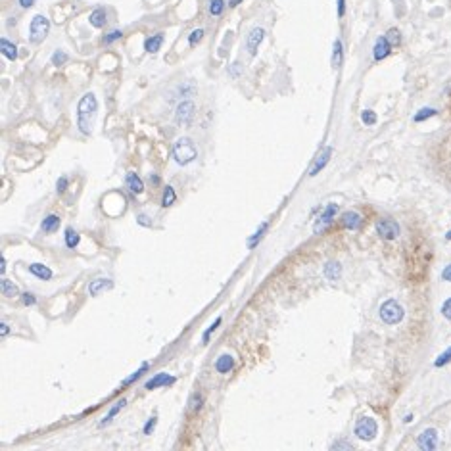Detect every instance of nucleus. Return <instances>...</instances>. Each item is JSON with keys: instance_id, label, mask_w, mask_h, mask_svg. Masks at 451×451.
I'll return each mask as SVG.
<instances>
[{"instance_id": "nucleus-1", "label": "nucleus", "mask_w": 451, "mask_h": 451, "mask_svg": "<svg viewBox=\"0 0 451 451\" xmlns=\"http://www.w3.org/2000/svg\"><path fill=\"white\" fill-rule=\"evenodd\" d=\"M96 109L98 102L92 92H86L85 96L79 100V106H77V127H79V131L83 135H90L92 133V123H94Z\"/></svg>"}, {"instance_id": "nucleus-2", "label": "nucleus", "mask_w": 451, "mask_h": 451, "mask_svg": "<svg viewBox=\"0 0 451 451\" xmlns=\"http://www.w3.org/2000/svg\"><path fill=\"white\" fill-rule=\"evenodd\" d=\"M173 158L179 165H188L198 158V150L194 146V142L188 137H183L175 142L173 146Z\"/></svg>"}, {"instance_id": "nucleus-3", "label": "nucleus", "mask_w": 451, "mask_h": 451, "mask_svg": "<svg viewBox=\"0 0 451 451\" xmlns=\"http://www.w3.org/2000/svg\"><path fill=\"white\" fill-rule=\"evenodd\" d=\"M378 315H380L382 322H386V324H399V322L403 321V317H405V311L399 305L398 300H386L380 305Z\"/></svg>"}, {"instance_id": "nucleus-4", "label": "nucleus", "mask_w": 451, "mask_h": 451, "mask_svg": "<svg viewBox=\"0 0 451 451\" xmlns=\"http://www.w3.org/2000/svg\"><path fill=\"white\" fill-rule=\"evenodd\" d=\"M375 229H376V235L382 238V240H388V242L396 240L401 235L399 223L396 219H392V217H380V219H376Z\"/></svg>"}, {"instance_id": "nucleus-5", "label": "nucleus", "mask_w": 451, "mask_h": 451, "mask_svg": "<svg viewBox=\"0 0 451 451\" xmlns=\"http://www.w3.org/2000/svg\"><path fill=\"white\" fill-rule=\"evenodd\" d=\"M50 31V22L44 16H35L31 25H29V41L31 44H41L46 39V35Z\"/></svg>"}, {"instance_id": "nucleus-6", "label": "nucleus", "mask_w": 451, "mask_h": 451, "mask_svg": "<svg viewBox=\"0 0 451 451\" xmlns=\"http://www.w3.org/2000/svg\"><path fill=\"white\" fill-rule=\"evenodd\" d=\"M354 432L359 440L371 441V440H375L376 434H378V424H376V420L371 419V417H361V419L355 422Z\"/></svg>"}, {"instance_id": "nucleus-7", "label": "nucleus", "mask_w": 451, "mask_h": 451, "mask_svg": "<svg viewBox=\"0 0 451 451\" xmlns=\"http://www.w3.org/2000/svg\"><path fill=\"white\" fill-rule=\"evenodd\" d=\"M336 215H338V204H326L322 207L321 215L317 217V221H315V225H313V233L315 235H321L324 233L328 227L334 223V219H336Z\"/></svg>"}, {"instance_id": "nucleus-8", "label": "nucleus", "mask_w": 451, "mask_h": 451, "mask_svg": "<svg viewBox=\"0 0 451 451\" xmlns=\"http://www.w3.org/2000/svg\"><path fill=\"white\" fill-rule=\"evenodd\" d=\"M440 445V436L436 428H424L417 438V447L424 451H434Z\"/></svg>"}, {"instance_id": "nucleus-9", "label": "nucleus", "mask_w": 451, "mask_h": 451, "mask_svg": "<svg viewBox=\"0 0 451 451\" xmlns=\"http://www.w3.org/2000/svg\"><path fill=\"white\" fill-rule=\"evenodd\" d=\"M194 111L196 107L190 100H183L179 106H177V111H175V121L179 125H190L194 119Z\"/></svg>"}, {"instance_id": "nucleus-10", "label": "nucleus", "mask_w": 451, "mask_h": 451, "mask_svg": "<svg viewBox=\"0 0 451 451\" xmlns=\"http://www.w3.org/2000/svg\"><path fill=\"white\" fill-rule=\"evenodd\" d=\"M263 39H265V29H263V27H254L252 31L248 33L246 50L250 56H256V54H258V48H259V44L263 43Z\"/></svg>"}, {"instance_id": "nucleus-11", "label": "nucleus", "mask_w": 451, "mask_h": 451, "mask_svg": "<svg viewBox=\"0 0 451 451\" xmlns=\"http://www.w3.org/2000/svg\"><path fill=\"white\" fill-rule=\"evenodd\" d=\"M330 156H332V148L330 146H326V148H322L319 154H317V158L313 160L311 163V167H309V171H307V175L309 177H317L319 173L326 167V163H328V160H330Z\"/></svg>"}, {"instance_id": "nucleus-12", "label": "nucleus", "mask_w": 451, "mask_h": 451, "mask_svg": "<svg viewBox=\"0 0 451 451\" xmlns=\"http://www.w3.org/2000/svg\"><path fill=\"white\" fill-rule=\"evenodd\" d=\"M340 225L348 229V231H359L363 225V217L357 211H344L340 215Z\"/></svg>"}, {"instance_id": "nucleus-13", "label": "nucleus", "mask_w": 451, "mask_h": 451, "mask_svg": "<svg viewBox=\"0 0 451 451\" xmlns=\"http://www.w3.org/2000/svg\"><path fill=\"white\" fill-rule=\"evenodd\" d=\"M111 288H114V280L111 279H94L88 284V294L92 298H96V296H102L104 292L111 290Z\"/></svg>"}, {"instance_id": "nucleus-14", "label": "nucleus", "mask_w": 451, "mask_h": 451, "mask_svg": "<svg viewBox=\"0 0 451 451\" xmlns=\"http://www.w3.org/2000/svg\"><path fill=\"white\" fill-rule=\"evenodd\" d=\"M175 376H169L167 373H158L156 376H152L150 380L144 384V388L146 390H156V388H161V386H171V384H175Z\"/></svg>"}, {"instance_id": "nucleus-15", "label": "nucleus", "mask_w": 451, "mask_h": 451, "mask_svg": "<svg viewBox=\"0 0 451 451\" xmlns=\"http://www.w3.org/2000/svg\"><path fill=\"white\" fill-rule=\"evenodd\" d=\"M390 50H392V44L388 43L386 37H378L375 43V48H373V56H375L376 62H380V60L388 58Z\"/></svg>"}, {"instance_id": "nucleus-16", "label": "nucleus", "mask_w": 451, "mask_h": 451, "mask_svg": "<svg viewBox=\"0 0 451 451\" xmlns=\"http://www.w3.org/2000/svg\"><path fill=\"white\" fill-rule=\"evenodd\" d=\"M235 357L231 354H223L217 357V361H215V371L217 373H221V375H227V373H231L233 371V367H235Z\"/></svg>"}, {"instance_id": "nucleus-17", "label": "nucleus", "mask_w": 451, "mask_h": 451, "mask_svg": "<svg viewBox=\"0 0 451 451\" xmlns=\"http://www.w3.org/2000/svg\"><path fill=\"white\" fill-rule=\"evenodd\" d=\"M322 275H324V279L330 280V282H336V280L342 277V265L338 263V261H328L324 269H322Z\"/></svg>"}, {"instance_id": "nucleus-18", "label": "nucleus", "mask_w": 451, "mask_h": 451, "mask_svg": "<svg viewBox=\"0 0 451 451\" xmlns=\"http://www.w3.org/2000/svg\"><path fill=\"white\" fill-rule=\"evenodd\" d=\"M125 184H127V188L131 190V194H142L144 192V183H142V179H140L137 173H127V177H125Z\"/></svg>"}, {"instance_id": "nucleus-19", "label": "nucleus", "mask_w": 451, "mask_h": 451, "mask_svg": "<svg viewBox=\"0 0 451 451\" xmlns=\"http://www.w3.org/2000/svg\"><path fill=\"white\" fill-rule=\"evenodd\" d=\"M27 269H29V273L35 275L37 279H41V280L52 279V271H50V267H46V265H43V263H31Z\"/></svg>"}, {"instance_id": "nucleus-20", "label": "nucleus", "mask_w": 451, "mask_h": 451, "mask_svg": "<svg viewBox=\"0 0 451 451\" xmlns=\"http://www.w3.org/2000/svg\"><path fill=\"white\" fill-rule=\"evenodd\" d=\"M60 229V217L58 215H46L41 223V231L43 233H56Z\"/></svg>"}, {"instance_id": "nucleus-21", "label": "nucleus", "mask_w": 451, "mask_h": 451, "mask_svg": "<svg viewBox=\"0 0 451 451\" xmlns=\"http://www.w3.org/2000/svg\"><path fill=\"white\" fill-rule=\"evenodd\" d=\"M161 44H163V35L161 33H158V35H154V37H150V39H146V43H144V50L146 52H158L161 48Z\"/></svg>"}, {"instance_id": "nucleus-22", "label": "nucleus", "mask_w": 451, "mask_h": 451, "mask_svg": "<svg viewBox=\"0 0 451 451\" xmlns=\"http://www.w3.org/2000/svg\"><path fill=\"white\" fill-rule=\"evenodd\" d=\"M0 52L4 54L8 60H16V58H18V48H16V44H12L8 39H0Z\"/></svg>"}, {"instance_id": "nucleus-23", "label": "nucleus", "mask_w": 451, "mask_h": 451, "mask_svg": "<svg viewBox=\"0 0 451 451\" xmlns=\"http://www.w3.org/2000/svg\"><path fill=\"white\" fill-rule=\"evenodd\" d=\"M79 240H81V237H79V233H77L75 229L67 227V229H65V233H64V242H65V246L69 248V250H73V248H77V244H79Z\"/></svg>"}, {"instance_id": "nucleus-24", "label": "nucleus", "mask_w": 451, "mask_h": 451, "mask_svg": "<svg viewBox=\"0 0 451 451\" xmlns=\"http://www.w3.org/2000/svg\"><path fill=\"white\" fill-rule=\"evenodd\" d=\"M107 16H106V10L104 8H96V10L90 14V18H88V22L92 27H104V23H106Z\"/></svg>"}, {"instance_id": "nucleus-25", "label": "nucleus", "mask_w": 451, "mask_h": 451, "mask_svg": "<svg viewBox=\"0 0 451 451\" xmlns=\"http://www.w3.org/2000/svg\"><path fill=\"white\" fill-rule=\"evenodd\" d=\"M125 405H127V401H125V399H119L118 403H116L114 407H111V409H109V411H107V415H106V417H104V419H102V422H100V426H106V424H109V422L114 420V417H118V413H119V411H121V409H123V407H125Z\"/></svg>"}, {"instance_id": "nucleus-26", "label": "nucleus", "mask_w": 451, "mask_h": 451, "mask_svg": "<svg viewBox=\"0 0 451 451\" xmlns=\"http://www.w3.org/2000/svg\"><path fill=\"white\" fill-rule=\"evenodd\" d=\"M0 292L6 296V298H16L18 294H20V290H18V286L14 284V282H10L8 279H2L0 280Z\"/></svg>"}, {"instance_id": "nucleus-27", "label": "nucleus", "mask_w": 451, "mask_h": 451, "mask_svg": "<svg viewBox=\"0 0 451 451\" xmlns=\"http://www.w3.org/2000/svg\"><path fill=\"white\" fill-rule=\"evenodd\" d=\"M148 367H150V363H148V361H144V363H142V365H140L139 369H137V371H135V373H133V375L129 376V378H125V380L121 382V388L131 386V384H133L135 380H139L140 376H142V375H144V373H146V371H148Z\"/></svg>"}, {"instance_id": "nucleus-28", "label": "nucleus", "mask_w": 451, "mask_h": 451, "mask_svg": "<svg viewBox=\"0 0 451 451\" xmlns=\"http://www.w3.org/2000/svg\"><path fill=\"white\" fill-rule=\"evenodd\" d=\"M267 227H269V223H267V221H265V223H263V225L259 227L258 231H256V233H254L252 237L248 238V248H250V250H254V248L258 246L259 240L263 238V235H265V231H267Z\"/></svg>"}, {"instance_id": "nucleus-29", "label": "nucleus", "mask_w": 451, "mask_h": 451, "mask_svg": "<svg viewBox=\"0 0 451 451\" xmlns=\"http://www.w3.org/2000/svg\"><path fill=\"white\" fill-rule=\"evenodd\" d=\"M175 200H177L175 188H173V186H165L163 196H161V207H169V205L175 204Z\"/></svg>"}, {"instance_id": "nucleus-30", "label": "nucleus", "mask_w": 451, "mask_h": 451, "mask_svg": "<svg viewBox=\"0 0 451 451\" xmlns=\"http://www.w3.org/2000/svg\"><path fill=\"white\" fill-rule=\"evenodd\" d=\"M202 403H204V396L200 394V392H194L192 396H190V401H188V409L196 413V411H200L202 409Z\"/></svg>"}, {"instance_id": "nucleus-31", "label": "nucleus", "mask_w": 451, "mask_h": 451, "mask_svg": "<svg viewBox=\"0 0 451 451\" xmlns=\"http://www.w3.org/2000/svg\"><path fill=\"white\" fill-rule=\"evenodd\" d=\"M342 50H344V48H342V41H336V43H334V50H332V65L334 67H338V65L342 64Z\"/></svg>"}, {"instance_id": "nucleus-32", "label": "nucleus", "mask_w": 451, "mask_h": 451, "mask_svg": "<svg viewBox=\"0 0 451 451\" xmlns=\"http://www.w3.org/2000/svg\"><path fill=\"white\" fill-rule=\"evenodd\" d=\"M449 361H451V346L445 350V352H441V354L438 355V359L434 361V367H436V369H441V367L447 365Z\"/></svg>"}, {"instance_id": "nucleus-33", "label": "nucleus", "mask_w": 451, "mask_h": 451, "mask_svg": "<svg viewBox=\"0 0 451 451\" xmlns=\"http://www.w3.org/2000/svg\"><path fill=\"white\" fill-rule=\"evenodd\" d=\"M223 10H225V2L223 0H209V14L211 16H221L223 14Z\"/></svg>"}, {"instance_id": "nucleus-34", "label": "nucleus", "mask_w": 451, "mask_h": 451, "mask_svg": "<svg viewBox=\"0 0 451 451\" xmlns=\"http://www.w3.org/2000/svg\"><path fill=\"white\" fill-rule=\"evenodd\" d=\"M221 321H223V319H221V317H217V319H215V321L211 322V324H209V326H207V330H205V332H204V336H202V342H204V344H207V342H209V338H211V334H213L215 330H217V328H219V324H221Z\"/></svg>"}, {"instance_id": "nucleus-35", "label": "nucleus", "mask_w": 451, "mask_h": 451, "mask_svg": "<svg viewBox=\"0 0 451 451\" xmlns=\"http://www.w3.org/2000/svg\"><path fill=\"white\" fill-rule=\"evenodd\" d=\"M432 116H436V109H434V107H422V109H420L419 114H417V116H415V121H417V123H420V121H424V119H428V118H432Z\"/></svg>"}, {"instance_id": "nucleus-36", "label": "nucleus", "mask_w": 451, "mask_h": 451, "mask_svg": "<svg viewBox=\"0 0 451 451\" xmlns=\"http://www.w3.org/2000/svg\"><path fill=\"white\" fill-rule=\"evenodd\" d=\"M386 39L392 46H399V44H401V35H399L398 29H390V31L386 33Z\"/></svg>"}, {"instance_id": "nucleus-37", "label": "nucleus", "mask_w": 451, "mask_h": 451, "mask_svg": "<svg viewBox=\"0 0 451 451\" xmlns=\"http://www.w3.org/2000/svg\"><path fill=\"white\" fill-rule=\"evenodd\" d=\"M361 121L365 123V125H375L376 123V114L373 109H365L363 114H361Z\"/></svg>"}, {"instance_id": "nucleus-38", "label": "nucleus", "mask_w": 451, "mask_h": 451, "mask_svg": "<svg viewBox=\"0 0 451 451\" xmlns=\"http://www.w3.org/2000/svg\"><path fill=\"white\" fill-rule=\"evenodd\" d=\"M65 62H67V54L62 52V50H56V52H54V56H52V64L60 67V65H64Z\"/></svg>"}, {"instance_id": "nucleus-39", "label": "nucleus", "mask_w": 451, "mask_h": 451, "mask_svg": "<svg viewBox=\"0 0 451 451\" xmlns=\"http://www.w3.org/2000/svg\"><path fill=\"white\" fill-rule=\"evenodd\" d=\"M202 39H204V29H194V31L190 33V37H188V43L194 46L196 43H200Z\"/></svg>"}, {"instance_id": "nucleus-40", "label": "nucleus", "mask_w": 451, "mask_h": 451, "mask_svg": "<svg viewBox=\"0 0 451 451\" xmlns=\"http://www.w3.org/2000/svg\"><path fill=\"white\" fill-rule=\"evenodd\" d=\"M22 301H23V305H35V303H37V298H35V294H31V292H23Z\"/></svg>"}, {"instance_id": "nucleus-41", "label": "nucleus", "mask_w": 451, "mask_h": 451, "mask_svg": "<svg viewBox=\"0 0 451 451\" xmlns=\"http://www.w3.org/2000/svg\"><path fill=\"white\" fill-rule=\"evenodd\" d=\"M441 315L451 321V298H447V300L441 303Z\"/></svg>"}, {"instance_id": "nucleus-42", "label": "nucleus", "mask_w": 451, "mask_h": 451, "mask_svg": "<svg viewBox=\"0 0 451 451\" xmlns=\"http://www.w3.org/2000/svg\"><path fill=\"white\" fill-rule=\"evenodd\" d=\"M123 37V33L121 31H111V33H107L106 37H104V43L106 44H111L114 41H118V39H121Z\"/></svg>"}, {"instance_id": "nucleus-43", "label": "nucleus", "mask_w": 451, "mask_h": 451, "mask_svg": "<svg viewBox=\"0 0 451 451\" xmlns=\"http://www.w3.org/2000/svg\"><path fill=\"white\" fill-rule=\"evenodd\" d=\"M67 184H69L67 177H62V179H58V183H56V190H58V194H64L65 190H67Z\"/></svg>"}, {"instance_id": "nucleus-44", "label": "nucleus", "mask_w": 451, "mask_h": 451, "mask_svg": "<svg viewBox=\"0 0 451 451\" xmlns=\"http://www.w3.org/2000/svg\"><path fill=\"white\" fill-rule=\"evenodd\" d=\"M156 422H158V417H150L148 422L144 424V430H142V432H144V434H150L152 430L156 428Z\"/></svg>"}, {"instance_id": "nucleus-45", "label": "nucleus", "mask_w": 451, "mask_h": 451, "mask_svg": "<svg viewBox=\"0 0 451 451\" xmlns=\"http://www.w3.org/2000/svg\"><path fill=\"white\" fill-rule=\"evenodd\" d=\"M137 221H139V225H142V227H152L150 217H148L146 213H139V215H137Z\"/></svg>"}, {"instance_id": "nucleus-46", "label": "nucleus", "mask_w": 451, "mask_h": 451, "mask_svg": "<svg viewBox=\"0 0 451 451\" xmlns=\"http://www.w3.org/2000/svg\"><path fill=\"white\" fill-rule=\"evenodd\" d=\"M441 279L445 280V282H451V263L443 267V271H441Z\"/></svg>"}, {"instance_id": "nucleus-47", "label": "nucleus", "mask_w": 451, "mask_h": 451, "mask_svg": "<svg viewBox=\"0 0 451 451\" xmlns=\"http://www.w3.org/2000/svg\"><path fill=\"white\" fill-rule=\"evenodd\" d=\"M332 449H352V443H348V441H336L332 445Z\"/></svg>"}, {"instance_id": "nucleus-48", "label": "nucleus", "mask_w": 451, "mask_h": 451, "mask_svg": "<svg viewBox=\"0 0 451 451\" xmlns=\"http://www.w3.org/2000/svg\"><path fill=\"white\" fill-rule=\"evenodd\" d=\"M346 12V0H338V18H342Z\"/></svg>"}, {"instance_id": "nucleus-49", "label": "nucleus", "mask_w": 451, "mask_h": 451, "mask_svg": "<svg viewBox=\"0 0 451 451\" xmlns=\"http://www.w3.org/2000/svg\"><path fill=\"white\" fill-rule=\"evenodd\" d=\"M229 73H231V75H233V77H238V75H240V64H235V65H233V67L229 69Z\"/></svg>"}, {"instance_id": "nucleus-50", "label": "nucleus", "mask_w": 451, "mask_h": 451, "mask_svg": "<svg viewBox=\"0 0 451 451\" xmlns=\"http://www.w3.org/2000/svg\"><path fill=\"white\" fill-rule=\"evenodd\" d=\"M33 4H35V0H20V6L22 8H31Z\"/></svg>"}, {"instance_id": "nucleus-51", "label": "nucleus", "mask_w": 451, "mask_h": 451, "mask_svg": "<svg viewBox=\"0 0 451 451\" xmlns=\"http://www.w3.org/2000/svg\"><path fill=\"white\" fill-rule=\"evenodd\" d=\"M0 328H2V330H0V334H2V336H8L10 328H8V324H6V322H2V324H0Z\"/></svg>"}, {"instance_id": "nucleus-52", "label": "nucleus", "mask_w": 451, "mask_h": 451, "mask_svg": "<svg viewBox=\"0 0 451 451\" xmlns=\"http://www.w3.org/2000/svg\"><path fill=\"white\" fill-rule=\"evenodd\" d=\"M150 183L154 184V186H158V184H160V177H158L156 173H152L150 175Z\"/></svg>"}, {"instance_id": "nucleus-53", "label": "nucleus", "mask_w": 451, "mask_h": 451, "mask_svg": "<svg viewBox=\"0 0 451 451\" xmlns=\"http://www.w3.org/2000/svg\"><path fill=\"white\" fill-rule=\"evenodd\" d=\"M0 273H2V275L6 273V258H4V256H2V267H0Z\"/></svg>"}, {"instance_id": "nucleus-54", "label": "nucleus", "mask_w": 451, "mask_h": 451, "mask_svg": "<svg viewBox=\"0 0 451 451\" xmlns=\"http://www.w3.org/2000/svg\"><path fill=\"white\" fill-rule=\"evenodd\" d=\"M240 2H242V0H229V4H231V6H238Z\"/></svg>"}, {"instance_id": "nucleus-55", "label": "nucleus", "mask_w": 451, "mask_h": 451, "mask_svg": "<svg viewBox=\"0 0 451 451\" xmlns=\"http://www.w3.org/2000/svg\"><path fill=\"white\" fill-rule=\"evenodd\" d=\"M411 420H413V415H411V413H409V415H405V419H403V422H411Z\"/></svg>"}, {"instance_id": "nucleus-56", "label": "nucleus", "mask_w": 451, "mask_h": 451, "mask_svg": "<svg viewBox=\"0 0 451 451\" xmlns=\"http://www.w3.org/2000/svg\"><path fill=\"white\" fill-rule=\"evenodd\" d=\"M445 238H447V240H451V231L447 233V235H445Z\"/></svg>"}]
</instances>
